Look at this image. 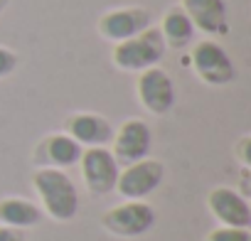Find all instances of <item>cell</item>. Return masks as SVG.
Listing matches in <instances>:
<instances>
[{
	"label": "cell",
	"instance_id": "1",
	"mask_svg": "<svg viewBox=\"0 0 251 241\" xmlns=\"http://www.w3.org/2000/svg\"><path fill=\"white\" fill-rule=\"evenodd\" d=\"M32 190L40 209L54 221H72L79 214V192L74 180L57 168H37L32 172Z\"/></svg>",
	"mask_w": 251,
	"mask_h": 241
},
{
	"label": "cell",
	"instance_id": "2",
	"mask_svg": "<svg viewBox=\"0 0 251 241\" xmlns=\"http://www.w3.org/2000/svg\"><path fill=\"white\" fill-rule=\"evenodd\" d=\"M165 40L160 35V30L155 25L146 27L141 35L131 37V40H123L118 45H113V67L121 69V72H131V74H138L143 69H151V67H158L165 57Z\"/></svg>",
	"mask_w": 251,
	"mask_h": 241
},
{
	"label": "cell",
	"instance_id": "3",
	"mask_svg": "<svg viewBox=\"0 0 251 241\" xmlns=\"http://www.w3.org/2000/svg\"><path fill=\"white\" fill-rule=\"evenodd\" d=\"M158 224L155 209L146 199H123L101 217V226L118 239H138Z\"/></svg>",
	"mask_w": 251,
	"mask_h": 241
},
{
	"label": "cell",
	"instance_id": "4",
	"mask_svg": "<svg viewBox=\"0 0 251 241\" xmlns=\"http://www.w3.org/2000/svg\"><path fill=\"white\" fill-rule=\"evenodd\" d=\"M190 62H192V69L200 76V81H204L207 86H226V84L236 81V64H234V59L212 37L195 42Z\"/></svg>",
	"mask_w": 251,
	"mask_h": 241
},
{
	"label": "cell",
	"instance_id": "5",
	"mask_svg": "<svg viewBox=\"0 0 251 241\" xmlns=\"http://www.w3.org/2000/svg\"><path fill=\"white\" fill-rule=\"evenodd\" d=\"M79 170H81V180L89 194L106 197L116 190L121 165L116 163L113 153L106 145H99V148H84L79 158Z\"/></svg>",
	"mask_w": 251,
	"mask_h": 241
},
{
	"label": "cell",
	"instance_id": "6",
	"mask_svg": "<svg viewBox=\"0 0 251 241\" xmlns=\"http://www.w3.org/2000/svg\"><path fill=\"white\" fill-rule=\"evenodd\" d=\"M165 177V165L158 158H143L138 163H131L121 168L118 180H116V190L123 199H146L148 194H153Z\"/></svg>",
	"mask_w": 251,
	"mask_h": 241
},
{
	"label": "cell",
	"instance_id": "7",
	"mask_svg": "<svg viewBox=\"0 0 251 241\" xmlns=\"http://www.w3.org/2000/svg\"><path fill=\"white\" fill-rule=\"evenodd\" d=\"M136 94H138V101L141 106L153 113V116H165L173 111L175 101H177V89H175V81L173 76L160 69V67H151V69H143L138 72V79H136Z\"/></svg>",
	"mask_w": 251,
	"mask_h": 241
},
{
	"label": "cell",
	"instance_id": "8",
	"mask_svg": "<svg viewBox=\"0 0 251 241\" xmlns=\"http://www.w3.org/2000/svg\"><path fill=\"white\" fill-rule=\"evenodd\" d=\"M151 25H153V15H151L148 8H143V5H123V8L106 10L99 18L96 30L103 40L118 45L123 40H131V37L141 35Z\"/></svg>",
	"mask_w": 251,
	"mask_h": 241
},
{
	"label": "cell",
	"instance_id": "9",
	"mask_svg": "<svg viewBox=\"0 0 251 241\" xmlns=\"http://www.w3.org/2000/svg\"><path fill=\"white\" fill-rule=\"evenodd\" d=\"M113 158L118 165H131V163H138L143 158L151 155V148H153V131L151 126L146 123L143 118H126L123 123L113 131Z\"/></svg>",
	"mask_w": 251,
	"mask_h": 241
},
{
	"label": "cell",
	"instance_id": "10",
	"mask_svg": "<svg viewBox=\"0 0 251 241\" xmlns=\"http://www.w3.org/2000/svg\"><path fill=\"white\" fill-rule=\"evenodd\" d=\"M207 207H209L212 217L222 226H241V229H249L251 226V204H249V197H244L234 187H224V185L214 187L207 194Z\"/></svg>",
	"mask_w": 251,
	"mask_h": 241
},
{
	"label": "cell",
	"instance_id": "11",
	"mask_svg": "<svg viewBox=\"0 0 251 241\" xmlns=\"http://www.w3.org/2000/svg\"><path fill=\"white\" fill-rule=\"evenodd\" d=\"M64 133L69 138H74L81 148H99V145H108L111 143L113 126L108 123V118L101 116V113L79 111V113L67 116Z\"/></svg>",
	"mask_w": 251,
	"mask_h": 241
},
{
	"label": "cell",
	"instance_id": "12",
	"mask_svg": "<svg viewBox=\"0 0 251 241\" xmlns=\"http://www.w3.org/2000/svg\"><path fill=\"white\" fill-rule=\"evenodd\" d=\"M81 153H84V148L74 138H69L67 133H50L37 143L32 160H35L37 168L67 170L72 165H79Z\"/></svg>",
	"mask_w": 251,
	"mask_h": 241
},
{
	"label": "cell",
	"instance_id": "13",
	"mask_svg": "<svg viewBox=\"0 0 251 241\" xmlns=\"http://www.w3.org/2000/svg\"><path fill=\"white\" fill-rule=\"evenodd\" d=\"M180 8L190 18L197 32L204 35H226L229 32V18H226V3L224 0H182Z\"/></svg>",
	"mask_w": 251,
	"mask_h": 241
},
{
	"label": "cell",
	"instance_id": "14",
	"mask_svg": "<svg viewBox=\"0 0 251 241\" xmlns=\"http://www.w3.org/2000/svg\"><path fill=\"white\" fill-rule=\"evenodd\" d=\"M42 221V209L32 199L25 197H3L0 199V226L30 229Z\"/></svg>",
	"mask_w": 251,
	"mask_h": 241
},
{
	"label": "cell",
	"instance_id": "15",
	"mask_svg": "<svg viewBox=\"0 0 251 241\" xmlns=\"http://www.w3.org/2000/svg\"><path fill=\"white\" fill-rule=\"evenodd\" d=\"M158 30H160L165 45L173 47V49H185V47H190L192 40H195V32H197L195 25L190 23V18L185 15V10H182L180 5L165 10V15H163Z\"/></svg>",
	"mask_w": 251,
	"mask_h": 241
},
{
	"label": "cell",
	"instance_id": "16",
	"mask_svg": "<svg viewBox=\"0 0 251 241\" xmlns=\"http://www.w3.org/2000/svg\"><path fill=\"white\" fill-rule=\"evenodd\" d=\"M204 241H251V231L241 226H217L204 236Z\"/></svg>",
	"mask_w": 251,
	"mask_h": 241
},
{
	"label": "cell",
	"instance_id": "17",
	"mask_svg": "<svg viewBox=\"0 0 251 241\" xmlns=\"http://www.w3.org/2000/svg\"><path fill=\"white\" fill-rule=\"evenodd\" d=\"M20 67V57L15 49L5 47V45H0V81L8 79L15 74V69Z\"/></svg>",
	"mask_w": 251,
	"mask_h": 241
},
{
	"label": "cell",
	"instance_id": "18",
	"mask_svg": "<svg viewBox=\"0 0 251 241\" xmlns=\"http://www.w3.org/2000/svg\"><path fill=\"white\" fill-rule=\"evenodd\" d=\"M236 158L241 163V168H251V136H241L236 141Z\"/></svg>",
	"mask_w": 251,
	"mask_h": 241
},
{
	"label": "cell",
	"instance_id": "19",
	"mask_svg": "<svg viewBox=\"0 0 251 241\" xmlns=\"http://www.w3.org/2000/svg\"><path fill=\"white\" fill-rule=\"evenodd\" d=\"M0 241H25V231L13 226H0Z\"/></svg>",
	"mask_w": 251,
	"mask_h": 241
},
{
	"label": "cell",
	"instance_id": "20",
	"mask_svg": "<svg viewBox=\"0 0 251 241\" xmlns=\"http://www.w3.org/2000/svg\"><path fill=\"white\" fill-rule=\"evenodd\" d=\"M10 5V0H0V15H3L5 13V8Z\"/></svg>",
	"mask_w": 251,
	"mask_h": 241
}]
</instances>
